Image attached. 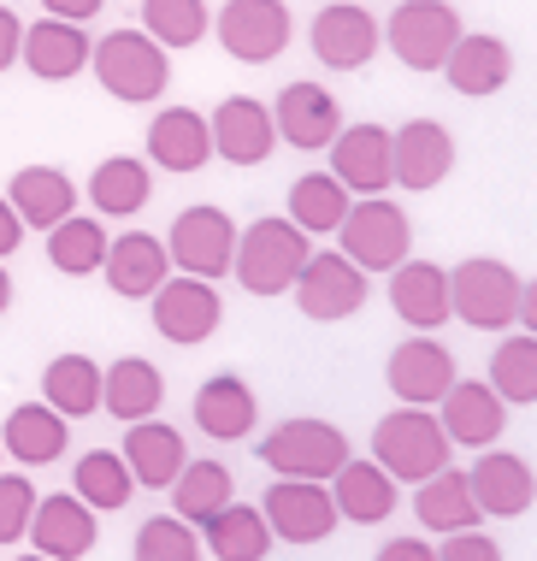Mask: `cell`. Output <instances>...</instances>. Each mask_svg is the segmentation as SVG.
<instances>
[{
  "instance_id": "5bb4252c",
  "label": "cell",
  "mask_w": 537,
  "mask_h": 561,
  "mask_svg": "<svg viewBox=\"0 0 537 561\" xmlns=\"http://www.w3.org/2000/svg\"><path fill=\"white\" fill-rule=\"evenodd\" d=\"M390 172H396V184L413 190V195L437 190L443 178L455 172L449 125H437V118H408L402 130H390Z\"/></svg>"
},
{
  "instance_id": "ba28073f",
  "label": "cell",
  "mask_w": 537,
  "mask_h": 561,
  "mask_svg": "<svg viewBox=\"0 0 537 561\" xmlns=\"http://www.w3.org/2000/svg\"><path fill=\"white\" fill-rule=\"evenodd\" d=\"M384 42L408 71H443V59L460 42V12L449 0H402L384 19Z\"/></svg>"
},
{
  "instance_id": "6da1fadb",
  "label": "cell",
  "mask_w": 537,
  "mask_h": 561,
  "mask_svg": "<svg viewBox=\"0 0 537 561\" xmlns=\"http://www.w3.org/2000/svg\"><path fill=\"white\" fill-rule=\"evenodd\" d=\"M307 254H313V237L301 231L296 219H254L249 231H237V261H230V278L242 284L249 296H284L289 284H296V272L307 266Z\"/></svg>"
},
{
  "instance_id": "d4e9b609",
  "label": "cell",
  "mask_w": 537,
  "mask_h": 561,
  "mask_svg": "<svg viewBox=\"0 0 537 561\" xmlns=\"http://www.w3.org/2000/svg\"><path fill=\"white\" fill-rule=\"evenodd\" d=\"M443 78H449L455 95L484 101L514 78V54H509V42L490 36V30H460V42L449 48V59H443Z\"/></svg>"
},
{
  "instance_id": "603a6c76",
  "label": "cell",
  "mask_w": 537,
  "mask_h": 561,
  "mask_svg": "<svg viewBox=\"0 0 537 561\" xmlns=\"http://www.w3.org/2000/svg\"><path fill=\"white\" fill-rule=\"evenodd\" d=\"M390 308H396V320H402L408 331L449 325L455 320V308H449V266L413 261V254L402 266H390Z\"/></svg>"
},
{
  "instance_id": "8fae6325",
  "label": "cell",
  "mask_w": 537,
  "mask_h": 561,
  "mask_svg": "<svg viewBox=\"0 0 537 561\" xmlns=\"http://www.w3.org/2000/svg\"><path fill=\"white\" fill-rule=\"evenodd\" d=\"M148 301H153V331H160L165 343H178V348L207 343L213 331L225 325L219 290H213L207 278H195V272H172V278H165Z\"/></svg>"
},
{
  "instance_id": "277c9868",
  "label": "cell",
  "mask_w": 537,
  "mask_h": 561,
  "mask_svg": "<svg viewBox=\"0 0 537 561\" xmlns=\"http://www.w3.org/2000/svg\"><path fill=\"white\" fill-rule=\"evenodd\" d=\"M336 249L373 278V272H390V266L408 261L413 225H408V214L390 202V195H355L343 225H336Z\"/></svg>"
},
{
  "instance_id": "e575fe53",
  "label": "cell",
  "mask_w": 537,
  "mask_h": 561,
  "mask_svg": "<svg viewBox=\"0 0 537 561\" xmlns=\"http://www.w3.org/2000/svg\"><path fill=\"white\" fill-rule=\"evenodd\" d=\"M272 543L278 538H272L266 514H260L254 503H237V496L202 526V550H213L219 561H260Z\"/></svg>"
},
{
  "instance_id": "cb8c5ba5",
  "label": "cell",
  "mask_w": 537,
  "mask_h": 561,
  "mask_svg": "<svg viewBox=\"0 0 537 561\" xmlns=\"http://www.w3.org/2000/svg\"><path fill=\"white\" fill-rule=\"evenodd\" d=\"M89 54H95V42L83 36V24L36 19V24H24L19 66H30V78H42V83H71L77 71H89Z\"/></svg>"
},
{
  "instance_id": "f1b7e54d",
  "label": "cell",
  "mask_w": 537,
  "mask_h": 561,
  "mask_svg": "<svg viewBox=\"0 0 537 561\" xmlns=\"http://www.w3.org/2000/svg\"><path fill=\"white\" fill-rule=\"evenodd\" d=\"M148 160L160 172H202L213 160V130L195 107H165L148 125Z\"/></svg>"
},
{
  "instance_id": "484cf974",
  "label": "cell",
  "mask_w": 537,
  "mask_h": 561,
  "mask_svg": "<svg viewBox=\"0 0 537 561\" xmlns=\"http://www.w3.org/2000/svg\"><path fill=\"white\" fill-rule=\"evenodd\" d=\"M331 503H336V520H349V526H384L396 514V479L384 473L373 455L366 461L349 455L331 473Z\"/></svg>"
},
{
  "instance_id": "30bf717a",
  "label": "cell",
  "mask_w": 537,
  "mask_h": 561,
  "mask_svg": "<svg viewBox=\"0 0 537 561\" xmlns=\"http://www.w3.org/2000/svg\"><path fill=\"white\" fill-rule=\"evenodd\" d=\"M165 254H172L178 272L219 284L230 278V261H237V225H230L225 207H183L165 231Z\"/></svg>"
},
{
  "instance_id": "e0dca14e",
  "label": "cell",
  "mask_w": 537,
  "mask_h": 561,
  "mask_svg": "<svg viewBox=\"0 0 537 561\" xmlns=\"http://www.w3.org/2000/svg\"><path fill=\"white\" fill-rule=\"evenodd\" d=\"M95 533H101L95 508H89L77 491H54V496H36V514H30L24 538L48 561H77V556L95 550Z\"/></svg>"
},
{
  "instance_id": "d6a6232c",
  "label": "cell",
  "mask_w": 537,
  "mask_h": 561,
  "mask_svg": "<svg viewBox=\"0 0 537 561\" xmlns=\"http://www.w3.org/2000/svg\"><path fill=\"white\" fill-rule=\"evenodd\" d=\"M413 520H420L425 533L443 538V533H460V526H479L484 508H479V496H472L467 473H455V467H437L432 479L413 484Z\"/></svg>"
},
{
  "instance_id": "4dcf8cb0",
  "label": "cell",
  "mask_w": 537,
  "mask_h": 561,
  "mask_svg": "<svg viewBox=\"0 0 537 561\" xmlns=\"http://www.w3.org/2000/svg\"><path fill=\"white\" fill-rule=\"evenodd\" d=\"M130 461V473L136 484H148V491H165L178 473H183V461H190V444H183V432L178 426H160V420H130V432H125V449H118Z\"/></svg>"
},
{
  "instance_id": "f907efd6",
  "label": "cell",
  "mask_w": 537,
  "mask_h": 561,
  "mask_svg": "<svg viewBox=\"0 0 537 561\" xmlns=\"http://www.w3.org/2000/svg\"><path fill=\"white\" fill-rule=\"evenodd\" d=\"M514 320L537 337V278H532V284H519V313H514Z\"/></svg>"
},
{
  "instance_id": "c3c4849f",
  "label": "cell",
  "mask_w": 537,
  "mask_h": 561,
  "mask_svg": "<svg viewBox=\"0 0 537 561\" xmlns=\"http://www.w3.org/2000/svg\"><path fill=\"white\" fill-rule=\"evenodd\" d=\"M48 7V19H71V24H89L95 12L106 7V0H42Z\"/></svg>"
},
{
  "instance_id": "b9f144b4",
  "label": "cell",
  "mask_w": 537,
  "mask_h": 561,
  "mask_svg": "<svg viewBox=\"0 0 537 561\" xmlns=\"http://www.w3.org/2000/svg\"><path fill=\"white\" fill-rule=\"evenodd\" d=\"M142 30L160 48H195L213 30L207 0H142Z\"/></svg>"
},
{
  "instance_id": "52a82bcc",
  "label": "cell",
  "mask_w": 537,
  "mask_h": 561,
  "mask_svg": "<svg viewBox=\"0 0 537 561\" xmlns=\"http://www.w3.org/2000/svg\"><path fill=\"white\" fill-rule=\"evenodd\" d=\"M260 461L278 479H331L349 461V437L331 420H284L260 437Z\"/></svg>"
},
{
  "instance_id": "ab89813d",
  "label": "cell",
  "mask_w": 537,
  "mask_h": 561,
  "mask_svg": "<svg viewBox=\"0 0 537 561\" xmlns=\"http://www.w3.org/2000/svg\"><path fill=\"white\" fill-rule=\"evenodd\" d=\"M106 242L113 237L101 231V219L66 214L48 231V266L66 272V278H89V272H101V261H106Z\"/></svg>"
},
{
  "instance_id": "bcb514c9",
  "label": "cell",
  "mask_w": 537,
  "mask_h": 561,
  "mask_svg": "<svg viewBox=\"0 0 537 561\" xmlns=\"http://www.w3.org/2000/svg\"><path fill=\"white\" fill-rule=\"evenodd\" d=\"M19 48H24V19L12 7H0V71L19 66Z\"/></svg>"
},
{
  "instance_id": "ffe728a7",
  "label": "cell",
  "mask_w": 537,
  "mask_h": 561,
  "mask_svg": "<svg viewBox=\"0 0 537 561\" xmlns=\"http://www.w3.org/2000/svg\"><path fill=\"white\" fill-rule=\"evenodd\" d=\"M472 496H479V508L490 514V520H514V514H526L537 503V473H532V461L526 455H514V449H479V461H472Z\"/></svg>"
},
{
  "instance_id": "f546056e",
  "label": "cell",
  "mask_w": 537,
  "mask_h": 561,
  "mask_svg": "<svg viewBox=\"0 0 537 561\" xmlns=\"http://www.w3.org/2000/svg\"><path fill=\"white\" fill-rule=\"evenodd\" d=\"M7 202L19 207L24 231H54L66 214H77V190L59 165H19L7 184Z\"/></svg>"
},
{
  "instance_id": "836d02e7",
  "label": "cell",
  "mask_w": 537,
  "mask_h": 561,
  "mask_svg": "<svg viewBox=\"0 0 537 561\" xmlns=\"http://www.w3.org/2000/svg\"><path fill=\"white\" fill-rule=\"evenodd\" d=\"M148 195H153V172H148V160H136V154H113L89 172V202H95L101 219L142 214Z\"/></svg>"
},
{
  "instance_id": "9a60e30c",
  "label": "cell",
  "mask_w": 537,
  "mask_h": 561,
  "mask_svg": "<svg viewBox=\"0 0 537 561\" xmlns=\"http://www.w3.org/2000/svg\"><path fill=\"white\" fill-rule=\"evenodd\" d=\"M384 378H390V390H396V402H413V408H437L443 402V390L455 385V355L443 348L437 337H408V343H396L390 348V360H384Z\"/></svg>"
},
{
  "instance_id": "816d5d0a",
  "label": "cell",
  "mask_w": 537,
  "mask_h": 561,
  "mask_svg": "<svg viewBox=\"0 0 537 561\" xmlns=\"http://www.w3.org/2000/svg\"><path fill=\"white\" fill-rule=\"evenodd\" d=\"M7 308H12V278H7V266H0V320H7Z\"/></svg>"
},
{
  "instance_id": "1f68e13d",
  "label": "cell",
  "mask_w": 537,
  "mask_h": 561,
  "mask_svg": "<svg viewBox=\"0 0 537 561\" xmlns=\"http://www.w3.org/2000/svg\"><path fill=\"white\" fill-rule=\"evenodd\" d=\"M160 402H165V373L153 367V360L125 355V360H113V367L101 373V408L118 420V426L160 414Z\"/></svg>"
},
{
  "instance_id": "8d00e7d4",
  "label": "cell",
  "mask_w": 537,
  "mask_h": 561,
  "mask_svg": "<svg viewBox=\"0 0 537 561\" xmlns=\"http://www.w3.org/2000/svg\"><path fill=\"white\" fill-rule=\"evenodd\" d=\"M42 402L66 420H89L101 408V367L89 355H54L42 373Z\"/></svg>"
},
{
  "instance_id": "4fadbf2b",
  "label": "cell",
  "mask_w": 537,
  "mask_h": 561,
  "mask_svg": "<svg viewBox=\"0 0 537 561\" xmlns=\"http://www.w3.org/2000/svg\"><path fill=\"white\" fill-rule=\"evenodd\" d=\"M307 36H313L319 66H331V71H361L366 59L384 48V24L361 7V0H331Z\"/></svg>"
},
{
  "instance_id": "f6af8a7d",
  "label": "cell",
  "mask_w": 537,
  "mask_h": 561,
  "mask_svg": "<svg viewBox=\"0 0 537 561\" xmlns=\"http://www.w3.org/2000/svg\"><path fill=\"white\" fill-rule=\"evenodd\" d=\"M437 556H449V561H496L502 543L490 533H479V526H460V533H443Z\"/></svg>"
},
{
  "instance_id": "f35d334b",
  "label": "cell",
  "mask_w": 537,
  "mask_h": 561,
  "mask_svg": "<svg viewBox=\"0 0 537 561\" xmlns=\"http://www.w3.org/2000/svg\"><path fill=\"white\" fill-rule=\"evenodd\" d=\"M349 202H355V195L336 184L331 172H307V178H296V184H289V219H296L307 237H336V225H343Z\"/></svg>"
},
{
  "instance_id": "ee69618b",
  "label": "cell",
  "mask_w": 537,
  "mask_h": 561,
  "mask_svg": "<svg viewBox=\"0 0 537 561\" xmlns=\"http://www.w3.org/2000/svg\"><path fill=\"white\" fill-rule=\"evenodd\" d=\"M30 514H36V484L24 473H0V550L30 533Z\"/></svg>"
},
{
  "instance_id": "f5cc1de1",
  "label": "cell",
  "mask_w": 537,
  "mask_h": 561,
  "mask_svg": "<svg viewBox=\"0 0 537 561\" xmlns=\"http://www.w3.org/2000/svg\"><path fill=\"white\" fill-rule=\"evenodd\" d=\"M0 455H7V449H0Z\"/></svg>"
},
{
  "instance_id": "d6986e66",
  "label": "cell",
  "mask_w": 537,
  "mask_h": 561,
  "mask_svg": "<svg viewBox=\"0 0 537 561\" xmlns=\"http://www.w3.org/2000/svg\"><path fill=\"white\" fill-rule=\"evenodd\" d=\"M272 125H278V142L313 154V148H331V136L343 130V107H336V95L325 83L301 78V83L278 89V101H272Z\"/></svg>"
},
{
  "instance_id": "7bdbcfd3",
  "label": "cell",
  "mask_w": 537,
  "mask_h": 561,
  "mask_svg": "<svg viewBox=\"0 0 537 561\" xmlns=\"http://www.w3.org/2000/svg\"><path fill=\"white\" fill-rule=\"evenodd\" d=\"M136 556L142 561H195L202 556V533L183 514H148L136 533Z\"/></svg>"
},
{
  "instance_id": "7402d4cb",
  "label": "cell",
  "mask_w": 537,
  "mask_h": 561,
  "mask_svg": "<svg viewBox=\"0 0 537 561\" xmlns=\"http://www.w3.org/2000/svg\"><path fill=\"white\" fill-rule=\"evenodd\" d=\"M101 278H106V290H113V296L148 301L165 278H172V254H165V242L148 237V231H118L113 242H106Z\"/></svg>"
},
{
  "instance_id": "7c38bea8",
  "label": "cell",
  "mask_w": 537,
  "mask_h": 561,
  "mask_svg": "<svg viewBox=\"0 0 537 561\" xmlns=\"http://www.w3.org/2000/svg\"><path fill=\"white\" fill-rule=\"evenodd\" d=\"M266 514L272 538L278 543H319L336 533V503H331V479H278L266 491Z\"/></svg>"
},
{
  "instance_id": "5b68a950",
  "label": "cell",
  "mask_w": 537,
  "mask_h": 561,
  "mask_svg": "<svg viewBox=\"0 0 537 561\" xmlns=\"http://www.w3.org/2000/svg\"><path fill=\"white\" fill-rule=\"evenodd\" d=\"M519 272L496 254H472V261L449 266V308L460 325L472 331H509L519 313Z\"/></svg>"
},
{
  "instance_id": "681fc988",
  "label": "cell",
  "mask_w": 537,
  "mask_h": 561,
  "mask_svg": "<svg viewBox=\"0 0 537 561\" xmlns=\"http://www.w3.org/2000/svg\"><path fill=\"white\" fill-rule=\"evenodd\" d=\"M384 556H390V561H425V556H432V538H390V543H384Z\"/></svg>"
},
{
  "instance_id": "d590c367",
  "label": "cell",
  "mask_w": 537,
  "mask_h": 561,
  "mask_svg": "<svg viewBox=\"0 0 537 561\" xmlns=\"http://www.w3.org/2000/svg\"><path fill=\"white\" fill-rule=\"evenodd\" d=\"M71 491L95 514H118V508H130V496H136V473L118 449H89V455H77Z\"/></svg>"
},
{
  "instance_id": "8992f818",
  "label": "cell",
  "mask_w": 537,
  "mask_h": 561,
  "mask_svg": "<svg viewBox=\"0 0 537 561\" xmlns=\"http://www.w3.org/2000/svg\"><path fill=\"white\" fill-rule=\"evenodd\" d=\"M289 290H296V308L313 325H336V320H355L366 308V290H373V284H366V272L349 261L343 249H313Z\"/></svg>"
},
{
  "instance_id": "44dd1931",
  "label": "cell",
  "mask_w": 537,
  "mask_h": 561,
  "mask_svg": "<svg viewBox=\"0 0 537 561\" xmlns=\"http://www.w3.org/2000/svg\"><path fill=\"white\" fill-rule=\"evenodd\" d=\"M331 178L349 195H384L396 184V172H390V130H384V125H343L331 136Z\"/></svg>"
},
{
  "instance_id": "2e32d148",
  "label": "cell",
  "mask_w": 537,
  "mask_h": 561,
  "mask_svg": "<svg viewBox=\"0 0 537 561\" xmlns=\"http://www.w3.org/2000/svg\"><path fill=\"white\" fill-rule=\"evenodd\" d=\"M437 420L455 449H490L509 426V402L490 390V378H455L437 402Z\"/></svg>"
},
{
  "instance_id": "4316f807",
  "label": "cell",
  "mask_w": 537,
  "mask_h": 561,
  "mask_svg": "<svg viewBox=\"0 0 537 561\" xmlns=\"http://www.w3.org/2000/svg\"><path fill=\"white\" fill-rule=\"evenodd\" d=\"M71 444V420L48 402H19L0 426V449L12 455L19 467H54Z\"/></svg>"
},
{
  "instance_id": "60d3db41",
  "label": "cell",
  "mask_w": 537,
  "mask_h": 561,
  "mask_svg": "<svg viewBox=\"0 0 537 561\" xmlns=\"http://www.w3.org/2000/svg\"><path fill=\"white\" fill-rule=\"evenodd\" d=\"M490 390L509 408L537 402V337L532 331H514V337L496 343V355H490Z\"/></svg>"
},
{
  "instance_id": "9c48e42d",
  "label": "cell",
  "mask_w": 537,
  "mask_h": 561,
  "mask_svg": "<svg viewBox=\"0 0 537 561\" xmlns=\"http://www.w3.org/2000/svg\"><path fill=\"white\" fill-rule=\"evenodd\" d=\"M213 36H219V48L230 59H242V66H266V59H278L289 48L296 19H289L284 0H225L219 19H213Z\"/></svg>"
},
{
  "instance_id": "3957f363",
  "label": "cell",
  "mask_w": 537,
  "mask_h": 561,
  "mask_svg": "<svg viewBox=\"0 0 537 561\" xmlns=\"http://www.w3.org/2000/svg\"><path fill=\"white\" fill-rule=\"evenodd\" d=\"M449 432H443V420H437V408H390V414L373 426V461L390 473L396 484H420V479H432L437 467H449Z\"/></svg>"
},
{
  "instance_id": "ac0fdd59",
  "label": "cell",
  "mask_w": 537,
  "mask_h": 561,
  "mask_svg": "<svg viewBox=\"0 0 537 561\" xmlns=\"http://www.w3.org/2000/svg\"><path fill=\"white\" fill-rule=\"evenodd\" d=\"M213 130V154L230 165H266L272 148H278V125H272V107L254 95H230L219 101V113L207 118Z\"/></svg>"
},
{
  "instance_id": "7a4b0ae2",
  "label": "cell",
  "mask_w": 537,
  "mask_h": 561,
  "mask_svg": "<svg viewBox=\"0 0 537 561\" xmlns=\"http://www.w3.org/2000/svg\"><path fill=\"white\" fill-rule=\"evenodd\" d=\"M89 71L101 78V89L113 101H130V107H148L172 89V48L148 36V30H106L89 54Z\"/></svg>"
},
{
  "instance_id": "74e56055",
  "label": "cell",
  "mask_w": 537,
  "mask_h": 561,
  "mask_svg": "<svg viewBox=\"0 0 537 561\" xmlns=\"http://www.w3.org/2000/svg\"><path fill=\"white\" fill-rule=\"evenodd\" d=\"M165 491H172V514H183L190 526H207L213 514L237 496V484H230L225 461H183V473L165 484Z\"/></svg>"
},
{
  "instance_id": "83f0119b",
  "label": "cell",
  "mask_w": 537,
  "mask_h": 561,
  "mask_svg": "<svg viewBox=\"0 0 537 561\" xmlns=\"http://www.w3.org/2000/svg\"><path fill=\"white\" fill-rule=\"evenodd\" d=\"M260 420V402L249 390V378L237 373H213L202 390H195V426H202L213 444H242Z\"/></svg>"
},
{
  "instance_id": "7dc6e473",
  "label": "cell",
  "mask_w": 537,
  "mask_h": 561,
  "mask_svg": "<svg viewBox=\"0 0 537 561\" xmlns=\"http://www.w3.org/2000/svg\"><path fill=\"white\" fill-rule=\"evenodd\" d=\"M19 242H24V219H19V207L0 195V261H12V254H19Z\"/></svg>"
}]
</instances>
